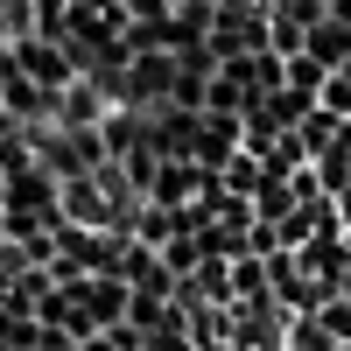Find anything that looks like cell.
I'll use <instances>...</instances> for the list:
<instances>
[{
  "instance_id": "1",
  "label": "cell",
  "mask_w": 351,
  "mask_h": 351,
  "mask_svg": "<svg viewBox=\"0 0 351 351\" xmlns=\"http://www.w3.org/2000/svg\"><path fill=\"white\" fill-rule=\"evenodd\" d=\"M64 295L77 302L84 330H106L127 316V274H77V281H64Z\"/></svg>"
},
{
  "instance_id": "2",
  "label": "cell",
  "mask_w": 351,
  "mask_h": 351,
  "mask_svg": "<svg viewBox=\"0 0 351 351\" xmlns=\"http://www.w3.org/2000/svg\"><path fill=\"white\" fill-rule=\"evenodd\" d=\"M302 49H309L324 71H337V64H351V28H344L330 8H324V14H316V21L302 28Z\"/></svg>"
},
{
  "instance_id": "3",
  "label": "cell",
  "mask_w": 351,
  "mask_h": 351,
  "mask_svg": "<svg viewBox=\"0 0 351 351\" xmlns=\"http://www.w3.org/2000/svg\"><path fill=\"white\" fill-rule=\"evenodd\" d=\"M281 351H337V344H330L324 324H316V309H295V316L281 324Z\"/></svg>"
},
{
  "instance_id": "4",
  "label": "cell",
  "mask_w": 351,
  "mask_h": 351,
  "mask_svg": "<svg viewBox=\"0 0 351 351\" xmlns=\"http://www.w3.org/2000/svg\"><path fill=\"white\" fill-rule=\"evenodd\" d=\"M281 84H288V92H302V99H316V92H324V64H316L309 49L281 56Z\"/></svg>"
},
{
  "instance_id": "5",
  "label": "cell",
  "mask_w": 351,
  "mask_h": 351,
  "mask_svg": "<svg viewBox=\"0 0 351 351\" xmlns=\"http://www.w3.org/2000/svg\"><path fill=\"white\" fill-rule=\"evenodd\" d=\"M225 267H232V302H246V295L267 288V253H239V260H225Z\"/></svg>"
},
{
  "instance_id": "6",
  "label": "cell",
  "mask_w": 351,
  "mask_h": 351,
  "mask_svg": "<svg viewBox=\"0 0 351 351\" xmlns=\"http://www.w3.org/2000/svg\"><path fill=\"white\" fill-rule=\"evenodd\" d=\"M316 324L330 330V344H351V295H344V288L316 295Z\"/></svg>"
},
{
  "instance_id": "7",
  "label": "cell",
  "mask_w": 351,
  "mask_h": 351,
  "mask_svg": "<svg viewBox=\"0 0 351 351\" xmlns=\"http://www.w3.org/2000/svg\"><path fill=\"white\" fill-rule=\"evenodd\" d=\"M302 28H309V21H295L288 8H267V49H274V56H295V49H302Z\"/></svg>"
},
{
  "instance_id": "8",
  "label": "cell",
  "mask_w": 351,
  "mask_h": 351,
  "mask_svg": "<svg viewBox=\"0 0 351 351\" xmlns=\"http://www.w3.org/2000/svg\"><path fill=\"white\" fill-rule=\"evenodd\" d=\"M316 106H324V112H337V120H351V64L324 71V92H316Z\"/></svg>"
},
{
  "instance_id": "9",
  "label": "cell",
  "mask_w": 351,
  "mask_h": 351,
  "mask_svg": "<svg viewBox=\"0 0 351 351\" xmlns=\"http://www.w3.org/2000/svg\"><path fill=\"white\" fill-rule=\"evenodd\" d=\"M337 288H344V295H351V267H344V274H337Z\"/></svg>"
},
{
  "instance_id": "10",
  "label": "cell",
  "mask_w": 351,
  "mask_h": 351,
  "mask_svg": "<svg viewBox=\"0 0 351 351\" xmlns=\"http://www.w3.org/2000/svg\"><path fill=\"white\" fill-rule=\"evenodd\" d=\"M337 351H351V344H337Z\"/></svg>"
},
{
  "instance_id": "11",
  "label": "cell",
  "mask_w": 351,
  "mask_h": 351,
  "mask_svg": "<svg viewBox=\"0 0 351 351\" xmlns=\"http://www.w3.org/2000/svg\"><path fill=\"white\" fill-rule=\"evenodd\" d=\"M324 8H330V0H324Z\"/></svg>"
}]
</instances>
